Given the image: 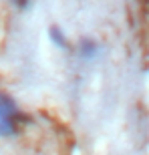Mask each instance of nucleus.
Instances as JSON below:
<instances>
[{"mask_svg":"<svg viewBox=\"0 0 149 155\" xmlns=\"http://www.w3.org/2000/svg\"><path fill=\"white\" fill-rule=\"evenodd\" d=\"M30 2H32V0H10V4L14 6V8H18V10H26L30 6Z\"/></svg>","mask_w":149,"mask_h":155,"instance_id":"obj_4","label":"nucleus"},{"mask_svg":"<svg viewBox=\"0 0 149 155\" xmlns=\"http://www.w3.org/2000/svg\"><path fill=\"white\" fill-rule=\"evenodd\" d=\"M24 123H28V117L20 113L16 101L10 95L0 91V137L16 135Z\"/></svg>","mask_w":149,"mask_h":155,"instance_id":"obj_1","label":"nucleus"},{"mask_svg":"<svg viewBox=\"0 0 149 155\" xmlns=\"http://www.w3.org/2000/svg\"><path fill=\"white\" fill-rule=\"evenodd\" d=\"M99 54V45L95 38H89V36H85V38L79 40V57L85 58V61H93V58Z\"/></svg>","mask_w":149,"mask_h":155,"instance_id":"obj_2","label":"nucleus"},{"mask_svg":"<svg viewBox=\"0 0 149 155\" xmlns=\"http://www.w3.org/2000/svg\"><path fill=\"white\" fill-rule=\"evenodd\" d=\"M48 38H51V42L57 46V48H61V51H71L69 38H67V35H65V30L61 28V26L52 24L51 28H48Z\"/></svg>","mask_w":149,"mask_h":155,"instance_id":"obj_3","label":"nucleus"}]
</instances>
